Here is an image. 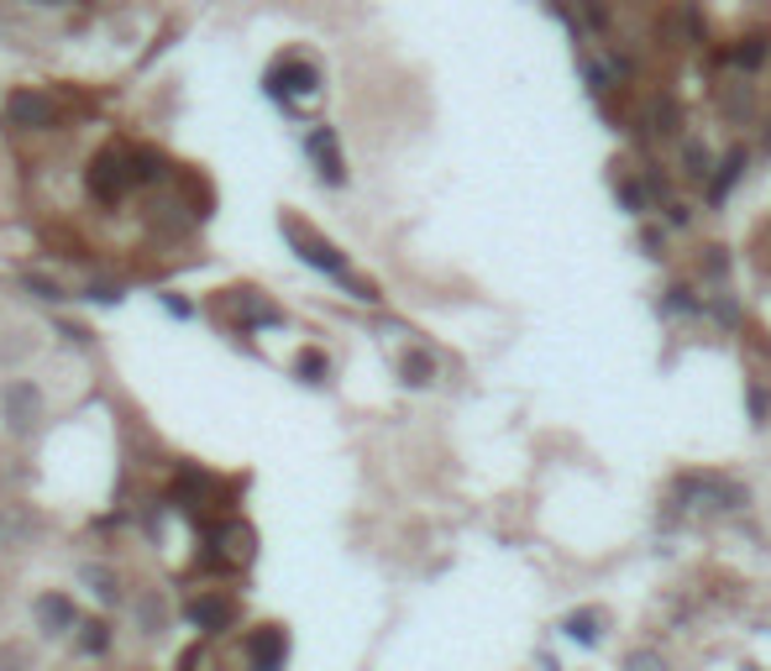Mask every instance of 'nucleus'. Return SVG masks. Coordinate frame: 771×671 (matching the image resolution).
Segmentation results:
<instances>
[{
	"label": "nucleus",
	"mask_w": 771,
	"mask_h": 671,
	"mask_svg": "<svg viewBox=\"0 0 771 671\" xmlns=\"http://www.w3.org/2000/svg\"><path fill=\"white\" fill-rule=\"evenodd\" d=\"M677 493L688 503H708V509H746L750 503L746 482L724 478V473H688V478L677 482Z\"/></svg>",
	"instance_id": "nucleus-1"
},
{
	"label": "nucleus",
	"mask_w": 771,
	"mask_h": 671,
	"mask_svg": "<svg viewBox=\"0 0 771 671\" xmlns=\"http://www.w3.org/2000/svg\"><path fill=\"white\" fill-rule=\"evenodd\" d=\"M0 420H5L11 435L37 431V420H43V394H37V384H26V378L5 384V394H0Z\"/></svg>",
	"instance_id": "nucleus-2"
},
{
	"label": "nucleus",
	"mask_w": 771,
	"mask_h": 671,
	"mask_svg": "<svg viewBox=\"0 0 771 671\" xmlns=\"http://www.w3.org/2000/svg\"><path fill=\"white\" fill-rule=\"evenodd\" d=\"M284 237L294 241V252L305 258L310 268H320V273H331V278H347V258H341L331 241H320L310 231V226H299V220H284Z\"/></svg>",
	"instance_id": "nucleus-3"
},
{
	"label": "nucleus",
	"mask_w": 771,
	"mask_h": 671,
	"mask_svg": "<svg viewBox=\"0 0 771 671\" xmlns=\"http://www.w3.org/2000/svg\"><path fill=\"white\" fill-rule=\"evenodd\" d=\"M273 95H284V100H305L320 90V73L310 69V64H299V58H290V64H279L273 69V84H268Z\"/></svg>",
	"instance_id": "nucleus-4"
},
{
	"label": "nucleus",
	"mask_w": 771,
	"mask_h": 671,
	"mask_svg": "<svg viewBox=\"0 0 771 671\" xmlns=\"http://www.w3.org/2000/svg\"><path fill=\"white\" fill-rule=\"evenodd\" d=\"M5 116L16 121V126H53L58 105H53L43 90H16V95L5 100Z\"/></svg>",
	"instance_id": "nucleus-5"
},
{
	"label": "nucleus",
	"mask_w": 771,
	"mask_h": 671,
	"mask_svg": "<svg viewBox=\"0 0 771 671\" xmlns=\"http://www.w3.org/2000/svg\"><path fill=\"white\" fill-rule=\"evenodd\" d=\"M603 624H609V614H603V609H572V614L562 619V635H567L572 646L593 650L603 640Z\"/></svg>",
	"instance_id": "nucleus-6"
},
{
	"label": "nucleus",
	"mask_w": 771,
	"mask_h": 671,
	"mask_svg": "<svg viewBox=\"0 0 771 671\" xmlns=\"http://www.w3.org/2000/svg\"><path fill=\"white\" fill-rule=\"evenodd\" d=\"M310 158L315 163H320V179H326V184H341V179H347V168H341V152H337V132H331V126H315L310 132Z\"/></svg>",
	"instance_id": "nucleus-7"
},
{
	"label": "nucleus",
	"mask_w": 771,
	"mask_h": 671,
	"mask_svg": "<svg viewBox=\"0 0 771 671\" xmlns=\"http://www.w3.org/2000/svg\"><path fill=\"white\" fill-rule=\"evenodd\" d=\"M740 173H746V147H735L724 163H714V173H708V205L719 211L724 200H729V190L740 184Z\"/></svg>",
	"instance_id": "nucleus-8"
},
{
	"label": "nucleus",
	"mask_w": 771,
	"mask_h": 671,
	"mask_svg": "<svg viewBox=\"0 0 771 671\" xmlns=\"http://www.w3.org/2000/svg\"><path fill=\"white\" fill-rule=\"evenodd\" d=\"M247 656H252V667H284V656H290V640H284V629H258L252 640H247Z\"/></svg>",
	"instance_id": "nucleus-9"
},
{
	"label": "nucleus",
	"mask_w": 771,
	"mask_h": 671,
	"mask_svg": "<svg viewBox=\"0 0 771 671\" xmlns=\"http://www.w3.org/2000/svg\"><path fill=\"white\" fill-rule=\"evenodd\" d=\"M190 624H194V629H211V635H216V629H226V624H231V603L220 599V593H200V599L190 603Z\"/></svg>",
	"instance_id": "nucleus-10"
},
{
	"label": "nucleus",
	"mask_w": 771,
	"mask_h": 671,
	"mask_svg": "<svg viewBox=\"0 0 771 671\" xmlns=\"http://www.w3.org/2000/svg\"><path fill=\"white\" fill-rule=\"evenodd\" d=\"M32 614H37V624H43L48 635H69V629H73V603L58 599V593L37 599V603H32Z\"/></svg>",
	"instance_id": "nucleus-11"
},
{
	"label": "nucleus",
	"mask_w": 771,
	"mask_h": 671,
	"mask_svg": "<svg viewBox=\"0 0 771 671\" xmlns=\"http://www.w3.org/2000/svg\"><path fill=\"white\" fill-rule=\"evenodd\" d=\"M682 173H688V179H703V184H708V173H714V152H708V147L699 143V137H688V143H682Z\"/></svg>",
	"instance_id": "nucleus-12"
},
{
	"label": "nucleus",
	"mask_w": 771,
	"mask_h": 671,
	"mask_svg": "<svg viewBox=\"0 0 771 671\" xmlns=\"http://www.w3.org/2000/svg\"><path fill=\"white\" fill-rule=\"evenodd\" d=\"M399 378L410 388H426L435 378V362L426 357V352H405V357H399Z\"/></svg>",
	"instance_id": "nucleus-13"
},
{
	"label": "nucleus",
	"mask_w": 771,
	"mask_h": 671,
	"mask_svg": "<svg viewBox=\"0 0 771 671\" xmlns=\"http://www.w3.org/2000/svg\"><path fill=\"white\" fill-rule=\"evenodd\" d=\"M84 582H90V593L100 603H116V577L105 572V567H84Z\"/></svg>",
	"instance_id": "nucleus-14"
},
{
	"label": "nucleus",
	"mask_w": 771,
	"mask_h": 671,
	"mask_svg": "<svg viewBox=\"0 0 771 671\" xmlns=\"http://www.w3.org/2000/svg\"><path fill=\"white\" fill-rule=\"evenodd\" d=\"M746 409H750V425L761 431V425H767V414H771V399H767V388H761V384L746 388Z\"/></svg>",
	"instance_id": "nucleus-15"
},
{
	"label": "nucleus",
	"mask_w": 771,
	"mask_h": 671,
	"mask_svg": "<svg viewBox=\"0 0 771 671\" xmlns=\"http://www.w3.org/2000/svg\"><path fill=\"white\" fill-rule=\"evenodd\" d=\"M220 546H226V556H231V561H247V551H252V535H247V530H226V535H220Z\"/></svg>",
	"instance_id": "nucleus-16"
},
{
	"label": "nucleus",
	"mask_w": 771,
	"mask_h": 671,
	"mask_svg": "<svg viewBox=\"0 0 771 671\" xmlns=\"http://www.w3.org/2000/svg\"><path fill=\"white\" fill-rule=\"evenodd\" d=\"M724 111H729L735 121H746L750 116V84H735V90L724 95Z\"/></svg>",
	"instance_id": "nucleus-17"
},
{
	"label": "nucleus",
	"mask_w": 771,
	"mask_h": 671,
	"mask_svg": "<svg viewBox=\"0 0 771 671\" xmlns=\"http://www.w3.org/2000/svg\"><path fill=\"white\" fill-rule=\"evenodd\" d=\"M714 320H719V326H735V320H740V305H735L729 288H719V299H714Z\"/></svg>",
	"instance_id": "nucleus-18"
},
{
	"label": "nucleus",
	"mask_w": 771,
	"mask_h": 671,
	"mask_svg": "<svg viewBox=\"0 0 771 671\" xmlns=\"http://www.w3.org/2000/svg\"><path fill=\"white\" fill-rule=\"evenodd\" d=\"M667 294H672V299L661 305V310H667V315H693V310H699V299H693L688 288H667Z\"/></svg>",
	"instance_id": "nucleus-19"
},
{
	"label": "nucleus",
	"mask_w": 771,
	"mask_h": 671,
	"mask_svg": "<svg viewBox=\"0 0 771 671\" xmlns=\"http://www.w3.org/2000/svg\"><path fill=\"white\" fill-rule=\"evenodd\" d=\"M767 58V37H746V48L735 53V64H746V69H756Z\"/></svg>",
	"instance_id": "nucleus-20"
},
{
	"label": "nucleus",
	"mask_w": 771,
	"mask_h": 671,
	"mask_svg": "<svg viewBox=\"0 0 771 671\" xmlns=\"http://www.w3.org/2000/svg\"><path fill=\"white\" fill-rule=\"evenodd\" d=\"M299 373H305V384H326V357H320V352H305V357H299Z\"/></svg>",
	"instance_id": "nucleus-21"
},
{
	"label": "nucleus",
	"mask_w": 771,
	"mask_h": 671,
	"mask_svg": "<svg viewBox=\"0 0 771 671\" xmlns=\"http://www.w3.org/2000/svg\"><path fill=\"white\" fill-rule=\"evenodd\" d=\"M656 132H682V116H677L672 100H661V105H656Z\"/></svg>",
	"instance_id": "nucleus-22"
},
{
	"label": "nucleus",
	"mask_w": 771,
	"mask_h": 671,
	"mask_svg": "<svg viewBox=\"0 0 771 671\" xmlns=\"http://www.w3.org/2000/svg\"><path fill=\"white\" fill-rule=\"evenodd\" d=\"M158 629H163V603L147 599L143 603V635H158Z\"/></svg>",
	"instance_id": "nucleus-23"
},
{
	"label": "nucleus",
	"mask_w": 771,
	"mask_h": 671,
	"mask_svg": "<svg viewBox=\"0 0 771 671\" xmlns=\"http://www.w3.org/2000/svg\"><path fill=\"white\" fill-rule=\"evenodd\" d=\"M241 310H247V320H258V326H279V310H268L258 299H241Z\"/></svg>",
	"instance_id": "nucleus-24"
},
{
	"label": "nucleus",
	"mask_w": 771,
	"mask_h": 671,
	"mask_svg": "<svg viewBox=\"0 0 771 671\" xmlns=\"http://www.w3.org/2000/svg\"><path fill=\"white\" fill-rule=\"evenodd\" d=\"M703 268H708V278H724V273H729V258H724V247H708Z\"/></svg>",
	"instance_id": "nucleus-25"
},
{
	"label": "nucleus",
	"mask_w": 771,
	"mask_h": 671,
	"mask_svg": "<svg viewBox=\"0 0 771 671\" xmlns=\"http://www.w3.org/2000/svg\"><path fill=\"white\" fill-rule=\"evenodd\" d=\"M630 667H661V656H651V650H635V656H630Z\"/></svg>",
	"instance_id": "nucleus-26"
},
{
	"label": "nucleus",
	"mask_w": 771,
	"mask_h": 671,
	"mask_svg": "<svg viewBox=\"0 0 771 671\" xmlns=\"http://www.w3.org/2000/svg\"><path fill=\"white\" fill-rule=\"evenodd\" d=\"M84 646H90V650H100V646H105V629H100V624H90V635H84Z\"/></svg>",
	"instance_id": "nucleus-27"
},
{
	"label": "nucleus",
	"mask_w": 771,
	"mask_h": 671,
	"mask_svg": "<svg viewBox=\"0 0 771 671\" xmlns=\"http://www.w3.org/2000/svg\"><path fill=\"white\" fill-rule=\"evenodd\" d=\"M37 5H64V0H37Z\"/></svg>",
	"instance_id": "nucleus-28"
},
{
	"label": "nucleus",
	"mask_w": 771,
	"mask_h": 671,
	"mask_svg": "<svg viewBox=\"0 0 771 671\" xmlns=\"http://www.w3.org/2000/svg\"><path fill=\"white\" fill-rule=\"evenodd\" d=\"M767 147H771V143H767Z\"/></svg>",
	"instance_id": "nucleus-29"
}]
</instances>
